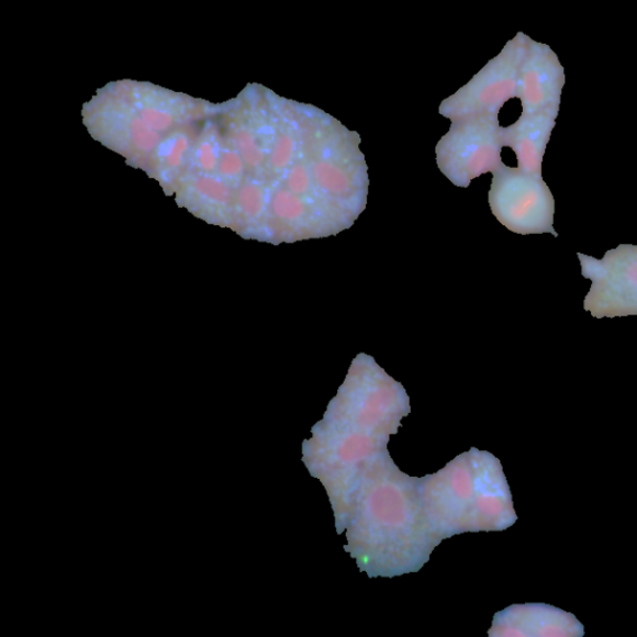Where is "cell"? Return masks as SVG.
Listing matches in <instances>:
<instances>
[{
	"label": "cell",
	"mask_w": 637,
	"mask_h": 637,
	"mask_svg": "<svg viewBox=\"0 0 637 637\" xmlns=\"http://www.w3.org/2000/svg\"><path fill=\"white\" fill-rule=\"evenodd\" d=\"M299 110L317 202L340 233L367 209L369 178L360 137L321 109L301 104Z\"/></svg>",
	"instance_id": "obj_1"
},
{
	"label": "cell",
	"mask_w": 637,
	"mask_h": 637,
	"mask_svg": "<svg viewBox=\"0 0 637 637\" xmlns=\"http://www.w3.org/2000/svg\"><path fill=\"white\" fill-rule=\"evenodd\" d=\"M503 147L499 116L451 121V127L436 146L438 170L449 182L468 189L476 178L499 170L503 165Z\"/></svg>",
	"instance_id": "obj_2"
},
{
	"label": "cell",
	"mask_w": 637,
	"mask_h": 637,
	"mask_svg": "<svg viewBox=\"0 0 637 637\" xmlns=\"http://www.w3.org/2000/svg\"><path fill=\"white\" fill-rule=\"evenodd\" d=\"M491 211L509 231L522 236L551 234L555 228L556 201L541 175L502 165L493 172L489 193Z\"/></svg>",
	"instance_id": "obj_3"
},
{
	"label": "cell",
	"mask_w": 637,
	"mask_h": 637,
	"mask_svg": "<svg viewBox=\"0 0 637 637\" xmlns=\"http://www.w3.org/2000/svg\"><path fill=\"white\" fill-rule=\"evenodd\" d=\"M532 37L519 32L474 77L442 102L439 115L463 118L500 116L502 108L518 96L521 65Z\"/></svg>",
	"instance_id": "obj_4"
},
{
	"label": "cell",
	"mask_w": 637,
	"mask_h": 637,
	"mask_svg": "<svg viewBox=\"0 0 637 637\" xmlns=\"http://www.w3.org/2000/svg\"><path fill=\"white\" fill-rule=\"evenodd\" d=\"M582 276L592 282L585 312L596 318L637 315V246L621 245L602 259L578 253Z\"/></svg>",
	"instance_id": "obj_5"
},
{
	"label": "cell",
	"mask_w": 637,
	"mask_h": 637,
	"mask_svg": "<svg viewBox=\"0 0 637 637\" xmlns=\"http://www.w3.org/2000/svg\"><path fill=\"white\" fill-rule=\"evenodd\" d=\"M566 70L546 43L530 40L521 65L518 96L522 114L560 110Z\"/></svg>",
	"instance_id": "obj_6"
},
{
	"label": "cell",
	"mask_w": 637,
	"mask_h": 637,
	"mask_svg": "<svg viewBox=\"0 0 637 637\" xmlns=\"http://www.w3.org/2000/svg\"><path fill=\"white\" fill-rule=\"evenodd\" d=\"M558 116L557 111L522 114L515 123L502 127L503 145L513 149L521 170L541 175L543 159Z\"/></svg>",
	"instance_id": "obj_7"
},
{
	"label": "cell",
	"mask_w": 637,
	"mask_h": 637,
	"mask_svg": "<svg viewBox=\"0 0 637 637\" xmlns=\"http://www.w3.org/2000/svg\"><path fill=\"white\" fill-rule=\"evenodd\" d=\"M236 144L241 156L245 159L247 165L256 168L265 164L266 154L259 146L256 137L253 136L249 131L241 130L236 135Z\"/></svg>",
	"instance_id": "obj_8"
},
{
	"label": "cell",
	"mask_w": 637,
	"mask_h": 637,
	"mask_svg": "<svg viewBox=\"0 0 637 637\" xmlns=\"http://www.w3.org/2000/svg\"><path fill=\"white\" fill-rule=\"evenodd\" d=\"M239 204L249 217L258 219L266 209V197L258 185L250 183L241 190Z\"/></svg>",
	"instance_id": "obj_9"
},
{
	"label": "cell",
	"mask_w": 637,
	"mask_h": 637,
	"mask_svg": "<svg viewBox=\"0 0 637 637\" xmlns=\"http://www.w3.org/2000/svg\"><path fill=\"white\" fill-rule=\"evenodd\" d=\"M130 136L134 145L143 152H152L159 143L157 131L147 125L142 118L131 120Z\"/></svg>",
	"instance_id": "obj_10"
},
{
	"label": "cell",
	"mask_w": 637,
	"mask_h": 637,
	"mask_svg": "<svg viewBox=\"0 0 637 637\" xmlns=\"http://www.w3.org/2000/svg\"><path fill=\"white\" fill-rule=\"evenodd\" d=\"M195 189L202 195L208 197L209 200L224 203L227 202L230 191L227 186L211 177H201L195 181Z\"/></svg>",
	"instance_id": "obj_11"
},
{
	"label": "cell",
	"mask_w": 637,
	"mask_h": 637,
	"mask_svg": "<svg viewBox=\"0 0 637 637\" xmlns=\"http://www.w3.org/2000/svg\"><path fill=\"white\" fill-rule=\"evenodd\" d=\"M139 118L156 131H165L174 125V118L170 112L155 107H145L139 111Z\"/></svg>",
	"instance_id": "obj_12"
},
{
	"label": "cell",
	"mask_w": 637,
	"mask_h": 637,
	"mask_svg": "<svg viewBox=\"0 0 637 637\" xmlns=\"http://www.w3.org/2000/svg\"><path fill=\"white\" fill-rule=\"evenodd\" d=\"M243 171V161L239 155L226 153L221 157L220 172L223 176H238Z\"/></svg>",
	"instance_id": "obj_13"
},
{
	"label": "cell",
	"mask_w": 637,
	"mask_h": 637,
	"mask_svg": "<svg viewBox=\"0 0 637 637\" xmlns=\"http://www.w3.org/2000/svg\"><path fill=\"white\" fill-rule=\"evenodd\" d=\"M187 147H189V142H187L186 137H178L172 145L170 153L167 155V164L171 167L180 166L182 163V158L185 153L187 152Z\"/></svg>",
	"instance_id": "obj_14"
},
{
	"label": "cell",
	"mask_w": 637,
	"mask_h": 637,
	"mask_svg": "<svg viewBox=\"0 0 637 637\" xmlns=\"http://www.w3.org/2000/svg\"><path fill=\"white\" fill-rule=\"evenodd\" d=\"M199 163L203 170L212 171L217 165V156L210 144H203L199 149Z\"/></svg>",
	"instance_id": "obj_15"
}]
</instances>
